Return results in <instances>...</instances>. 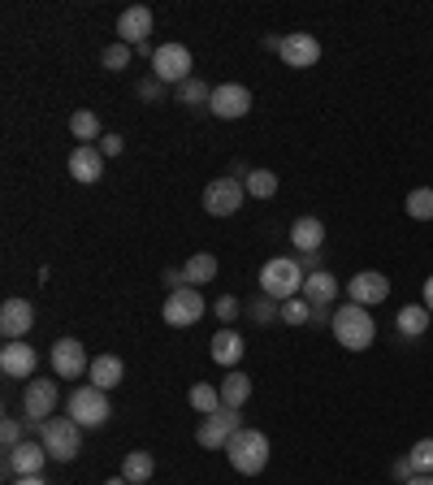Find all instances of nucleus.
<instances>
[{
  "mask_svg": "<svg viewBox=\"0 0 433 485\" xmlns=\"http://www.w3.org/2000/svg\"><path fill=\"white\" fill-rule=\"evenodd\" d=\"M282 317V308H278V300H269V295H260V300L251 303V321L256 325H269V321Z\"/></svg>",
  "mask_w": 433,
  "mask_h": 485,
  "instance_id": "obj_36",
  "label": "nucleus"
},
{
  "mask_svg": "<svg viewBox=\"0 0 433 485\" xmlns=\"http://www.w3.org/2000/svg\"><path fill=\"white\" fill-rule=\"evenodd\" d=\"M303 300L312 303V308H330V303L338 300V278L325 273V269H321V273H308V278H303Z\"/></svg>",
  "mask_w": 433,
  "mask_h": 485,
  "instance_id": "obj_22",
  "label": "nucleus"
},
{
  "mask_svg": "<svg viewBox=\"0 0 433 485\" xmlns=\"http://www.w3.org/2000/svg\"><path fill=\"white\" fill-rule=\"evenodd\" d=\"M100 66L104 69H126V66H131V44H121V39L109 44V48L100 52Z\"/></svg>",
  "mask_w": 433,
  "mask_h": 485,
  "instance_id": "obj_34",
  "label": "nucleus"
},
{
  "mask_svg": "<svg viewBox=\"0 0 433 485\" xmlns=\"http://www.w3.org/2000/svg\"><path fill=\"white\" fill-rule=\"evenodd\" d=\"M208 312V303H204L200 286H183V290H174V295H165V325H174V330H186V325H195V321Z\"/></svg>",
  "mask_w": 433,
  "mask_h": 485,
  "instance_id": "obj_8",
  "label": "nucleus"
},
{
  "mask_svg": "<svg viewBox=\"0 0 433 485\" xmlns=\"http://www.w3.org/2000/svg\"><path fill=\"white\" fill-rule=\"evenodd\" d=\"M407 459H412V469L417 472H433V438H420L417 447L407 451Z\"/></svg>",
  "mask_w": 433,
  "mask_h": 485,
  "instance_id": "obj_35",
  "label": "nucleus"
},
{
  "mask_svg": "<svg viewBox=\"0 0 433 485\" xmlns=\"http://www.w3.org/2000/svg\"><path fill=\"white\" fill-rule=\"evenodd\" d=\"M35 368H39V355H35V347H26V338H17V343H5V347H0V373H5V377L31 382Z\"/></svg>",
  "mask_w": 433,
  "mask_h": 485,
  "instance_id": "obj_15",
  "label": "nucleus"
},
{
  "mask_svg": "<svg viewBox=\"0 0 433 485\" xmlns=\"http://www.w3.org/2000/svg\"><path fill=\"white\" fill-rule=\"evenodd\" d=\"M152 472H156V459H152L148 451H131L126 459H121V477L131 485H148Z\"/></svg>",
  "mask_w": 433,
  "mask_h": 485,
  "instance_id": "obj_26",
  "label": "nucleus"
},
{
  "mask_svg": "<svg viewBox=\"0 0 433 485\" xmlns=\"http://www.w3.org/2000/svg\"><path fill=\"white\" fill-rule=\"evenodd\" d=\"M248 174H251L248 161H234V165H230V178H248Z\"/></svg>",
  "mask_w": 433,
  "mask_h": 485,
  "instance_id": "obj_45",
  "label": "nucleus"
},
{
  "mask_svg": "<svg viewBox=\"0 0 433 485\" xmlns=\"http://www.w3.org/2000/svg\"><path fill=\"white\" fill-rule=\"evenodd\" d=\"M57 382H44V377H31L26 382V390H22V407H26V420H35V425H44V420L57 412Z\"/></svg>",
  "mask_w": 433,
  "mask_h": 485,
  "instance_id": "obj_14",
  "label": "nucleus"
},
{
  "mask_svg": "<svg viewBox=\"0 0 433 485\" xmlns=\"http://www.w3.org/2000/svg\"><path fill=\"white\" fill-rule=\"evenodd\" d=\"M117 35H121V44H131V48L148 44V35H152V9L148 5H131L126 14L117 17Z\"/></svg>",
  "mask_w": 433,
  "mask_h": 485,
  "instance_id": "obj_19",
  "label": "nucleus"
},
{
  "mask_svg": "<svg viewBox=\"0 0 433 485\" xmlns=\"http://www.w3.org/2000/svg\"><path fill=\"white\" fill-rule=\"evenodd\" d=\"M226 455H230V469L243 472V477H260L269 469V438L260 429H238V434L226 442Z\"/></svg>",
  "mask_w": 433,
  "mask_h": 485,
  "instance_id": "obj_4",
  "label": "nucleus"
},
{
  "mask_svg": "<svg viewBox=\"0 0 433 485\" xmlns=\"http://www.w3.org/2000/svg\"><path fill=\"white\" fill-rule=\"evenodd\" d=\"M69 178H74V183H83V186L100 183V178H104V152L96 148V143L74 148V152H69Z\"/></svg>",
  "mask_w": 433,
  "mask_h": 485,
  "instance_id": "obj_18",
  "label": "nucleus"
},
{
  "mask_svg": "<svg viewBox=\"0 0 433 485\" xmlns=\"http://www.w3.org/2000/svg\"><path fill=\"white\" fill-rule=\"evenodd\" d=\"M403 485H433V472H417V477H407Z\"/></svg>",
  "mask_w": 433,
  "mask_h": 485,
  "instance_id": "obj_43",
  "label": "nucleus"
},
{
  "mask_svg": "<svg viewBox=\"0 0 433 485\" xmlns=\"http://www.w3.org/2000/svg\"><path fill=\"white\" fill-rule=\"evenodd\" d=\"M243 200H248V186L238 178H213L204 186V213L208 217H234L243 208Z\"/></svg>",
  "mask_w": 433,
  "mask_h": 485,
  "instance_id": "obj_7",
  "label": "nucleus"
},
{
  "mask_svg": "<svg viewBox=\"0 0 433 485\" xmlns=\"http://www.w3.org/2000/svg\"><path fill=\"white\" fill-rule=\"evenodd\" d=\"M152 79H161L165 87H183L186 79H195V61H191V48L183 44H165L152 57Z\"/></svg>",
  "mask_w": 433,
  "mask_h": 485,
  "instance_id": "obj_6",
  "label": "nucleus"
},
{
  "mask_svg": "<svg viewBox=\"0 0 433 485\" xmlns=\"http://www.w3.org/2000/svg\"><path fill=\"white\" fill-rule=\"evenodd\" d=\"M52 368H57V377H66V382H74V377H83V373H91V360H87V347L79 343V338H57L52 343Z\"/></svg>",
  "mask_w": 433,
  "mask_h": 485,
  "instance_id": "obj_12",
  "label": "nucleus"
},
{
  "mask_svg": "<svg viewBox=\"0 0 433 485\" xmlns=\"http://www.w3.org/2000/svg\"><path fill=\"white\" fill-rule=\"evenodd\" d=\"M104 485H131V481H126V477H109V481H104Z\"/></svg>",
  "mask_w": 433,
  "mask_h": 485,
  "instance_id": "obj_48",
  "label": "nucleus"
},
{
  "mask_svg": "<svg viewBox=\"0 0 433 485\" xmlns=\"http://www.w3.org/2000/svg\"><path fill=\"white\" fill-rule=\"evenodd\" d=\"M161 96H165V83H161V79H143V83H139V100H161Z\"/></svg>",
  "mask_w": 433,
  "mask_h": 485,
  "instance_id": "obj_39",
  "label": "nucleus"
},
{
  "mask_svg": "<svg viewBox=\"0 0 433 485\" xmlns=\"http://www.w3.org/2000/svg\"><path fill=\"white\" fill-rule=\"evenodd\" d=\"M39 442H44L48 459L69 464V459H79V451H83V425L69 416H48L39 425Z\"/></svg>",
  "mask_w": 433,
  "mask_h": 485,
  "instance_id": "obj_3",
  "label": "nucleus"
},
{
  "mask_svg": "<svg viewBox=\"0 0 433 485\" xmlns=\"http://www.w3.org/2000/svg\"><path fill=\"white\" fill-rule=\"evenodd\" d=\"M35 325V308L26 300H5L0 303V334L5 343H17V338H26Z\"/></svg>",
  "mask_w": 433,
  "mask_h": 485,
  "instance_id": "obj_17",
  "label": "nucleus"
},
{
  "mask_svg": "<svg viewBox=\"0 0 433 485\" xmlns=\"http://www.w3.org/2000/svg\"><path fill=\"white\" fill-rule=\"evenodd\" d=\"M96 148H100L104 156H121V148H126V143H121V134H104V139L96 143Z\"/></svg>",
  "mask_w": 433,
  "mask_h": 485,
  "instance_id": "obj_41",
  "label": "nucleus"
},
{
  "mask_svg": "<svg viewBox=\"0 0 433 485\" xmlns=\"http://www.w3.org/2000/svg\"><path fill=\"white\" fill-rule=\"evenodd\" d=\"M282 61L290 69H312L321 61V39L308 31H295V35H282Z\"/></svg>",
  "mask_w": 433,
  "mask_h": 485,
  "instance_id": "obj_16",
  "label": "nucleus"
},
{
  "mask_svg": "<svg viewBox=\"0 0 433 485\" xmlns=\"http://www.w3.org/2000/svg\"><path fill=\"white\" fill-rule=\"evenodd\" d=\"M208 109H213V118H221V121L248 118V113H251V91L243 83H221V87H213Z\"/></svg>",
  "mask_w": 433,
  "mask_h": 485,
  "instance_id": "obj_13",
  "label": "nucleus"
},
{
  "mask_svg": "<svg viewBox=\"0 0 433 485\" xmlns=\"http://www.w3.org/2000/svg\"><path fill=\"white\" fill-rule=\"evenodd\" d=\"M429 321H433V312L425 308V303H403L399 317H395V330H399L403 338H420L425 330H429Z\"/></svg>",
  "mask_w": 433,
  "mask_h": 485,
  "instance_id": "obj_23",
  "label": "nucleus"
},
{
  "mask_svg": "<svg viewBox=\"0 0 433 485\" xmlns=\"http://www.w3.org/2000/svg\"><path fill=\"white\" fill-rule=\"evenodd\" d=\"M208 347H213V360H216L221 368H238V360H243V352H248V343H243V334H238L234 325L216 330Z\"/></svg>",
  "mask_w": 433,
  "mask_h": 485,
  "instance_id": "obj_20",
  "label": "nucleus"
},
{
  "mask_svg": "<svg viewBox=\"0 0 433 485\" xmlns=\"http://www.w3.org/2000/svg\"><path fill=\"white\" fill-rule=\"evenodd\" d=\"M265 52H278V57H282V39H278V35H265Z\"/></svg>",
  "mask_w": 433,
  "mask_h": 485,
  "instance_id": "obj_44",
  "label": "nucleus"
},
{
  "mask_svg": "<svg viewBox=\"0 0 433 485\" xmlns=\"http://www.w3.org/2000/svg\"><path fill=\"white\" fill-rule=\"evenodd\" d=\"M395 481H407V477H417V469H412V459H395Z\"/></svg>",
  "mask_w": 433,
  "mask_h": 485,
  "instance_id": "obj_42",
  "label": "nucleus"
},
{
  "mask_svg": "<svg viewBox=\"0 0 433 485\" xmlns=\"http://www.w3.org/2000/svg\"><path fill=\"white\" fill-rule=\"evenodd\" d=\"M174 96H178V104H191V109H200V104L213 100V87H208L200 74H195V79H186L183 87H174Z\"/></svg>",
  "mask_w": 433,
  "mask_h": 485,
  "instance_id": "obj_32",
  "label": "nucleus"
},
{
  "mask_svg": "<svg viewBox=\"0 0 433 485\" xmlns=\"http://www.w3.org/2000/svg\"><path fill=\"white\" fill-rule=\"evenodd\" d=\"M425 308H429V312H433V273H429V278H425Z\"/></svg>",
  "mask_w": 433,
  "mask_h": 485,
  "instance_id": "obj_46",
  "label": "nucleus"
},
{
  "mask_svg": "<svg viewBox=\"0 0 433 485\" xmlns=\"http://www.w3.org/2000/svg\"><path fill=\"white\" fill-rule=\"evenodd\" d=\"M282 321H286V325H308V321H312V303L303 300V295L286 300L282 303Z\"/></svg>",
  "mask_w": 433,
  "mask_h": 485,
  "instance_id": "obj_33",
  "label": "nucleus"
},
{
  "mask_svg": "<svg viewBox=\"0 0 433 485\" xmlns=\"http://www.w3.org/2000/svg\"><path fill=\"white\" fill-rule=\"evenodd\" d=\"M69 134L79 139V148H87V143H96V139H104V134H100V118H96L91 109H79V113L69 118Z\"/></svg>",
  "mask_w": 433,
  "mask_h": 485,
  "instance_id": "obj_28",
  "label": "nucleus"
},
{
  "mask_svg": "<svg viewBox=\"0 0 433 485\" xmlns=\"http://www.w3.org/2000/svg\"><path fill=\"white\" fill-rule=\"evenodd\" d=\"M66 416L79 420L83 429H100V425H109V416H113V407H109V390H100V385H79L74 395L66 399Z\"/></svg>",
  "mask_w": 433,
  "mask_h": 485,
  "instance_id": "obj_5",
  "label": "nucleus"
},
{
  "mask_svg": "<svg viewBox=\"0 0 433 485\" xmlns=\"http://www.w3.org/2000/svg\"><path fill=\"white\" fill-rule=\"evenodd\" d=\"M243 429V416L234 412V407H221L213 416L200 420V429H195V442H200L204 451H226V442Z\"/></svg>",
  "mask_w": 433,
  "mask_h": 485,
  "instance_id": "obj_9",
  "label": "nucleus"
},
{
  "mask_svg": "<svg viewBox=\"0 0 433 485\" xmlns=\"http://www.w3.org/2000/svg\"><path fill=\"white\" fill-rule=\"evenodd\" d=\"M347 300L360 303V308H377V303L390 300V278L377 269H360L355 278H347Z\"/></svg>",
  "mask_w": 433,
  "mask_h": 485,
  "instance_id": "obj_11",
  "label": "nucleus"
},
{
  "mask_svg": "<svg viewBox=\"0 0 433 485\" xmlns=\"http://www.w3.org/2000/svg\"><path fill=\"white\" fill-rule=\"evenodd\" d=\"M186 286H204V282H213L216 278V256L213 251H195L191 260H186Z\"/></svg>",
  "mask_w": 433,
  "mask_h": 485,
  "instance_id": "obj_29",
  "label": "nucleus"
},
{
  "mask_svg": "<svg viewBox=\"0 0 433 485\" xmlns=\"http://www.w3.org/2000/svg\"><path fill=\"white\" fill-rule=\"evenodd\" d=\"M0 442H5V451L17 447V442H26V429H22V420L17 416H5L0 420Z\"/></svg>",
  "mask_w": 433,
  "mask_h": 485,
  "instance_id": "obj_37",
  "label": "nucleus"
},
{
  "mask_svg": "<svg viewBox=\"0 0 433 485\" xmlns=\"http://www.w3.org/2000/svg\"><path fill=\"white\" fill-rule=\"evenodd\" d=\"M303 265L295 260V256H273V260H265V269H260V290H265L269 300H295V295H303Z\"/></svg>",
  "mask_w": 433,
  "mask_h": 485,
  "instance_id": "obj_2",
  "label": "nucleus"
},
{
  "mask_svg": "<svg viewBox=\"0 0 433 485\" xmlns=\"http://www.w3.org/2000/svg\"><path fill=\"white\" fill-rule=\"evenodd\" d=\"M186 403L200 412V416H213V412H221V385H208V382H195L191 390H186Z\"/></svg>",
  "mask_w": 433,
  "mask_h": 485,
  "instance_id": "obj_27",
  "label": "nucleus"
},
{
  "mask_svg": "<svg viewBox=\"0 0 433 485\" xmlns=\"http://www.w3.org/2000/svg\"><path fill=\"white\" fill-rule=\"evenodd\" d=\"M248 399H251V377L238 373V368H230L226 382H221V407H234V412H238Z\"/></svg>",
  "mask_w": 433,
  "mask_h": 485,
  "instance_id": "obj_24",
  "label": "nucleus"
},
{
  "mask_svg": "<svg viewBox=\"0 0 433 485\" xmlns=\"http://www.w3.org/2000/svg\"><path fill=\"white\" fill-rule=\"evenodd\" d=\"M14 485H48L44 477H14Z\"/></svg>",
  "mask_w": 433,
  "mask_h": 485,
  "instance_id": "obj_47",
  "label": "nucleus"
},
{
  "mask_svg": "<svg viewBox=\"0 0 433 485\" xmlns=\"http://www.w3.org/2000/svg\"><path fill=\"white\" fill-rule=\"evenodd\" d=\"M44 464H48V451H44L39 438H26V442L5 451V477H39Z\"/></svg>",
  "mask_w": 433,
  "mask_h": 485,
  "instance_id": "obj_10",
  "label": "nucleus"
},
{
  "mask_svg": "<svg viewBox=\"0 0 433 485\" xmlns=\"http://www.w3.org/2000/svg\"><path fill=\"white\" fill-rule=\"evenodd\" d=\"M216 317L226 321V325H230L234 317H238V300H234V295H221V300H216V308H213Z\"/></svg>",
  "mask_w": 433,
  "mask_h": 485,
  "instance_id": "obj_38",
  "label": "nucleus"
},
{
  "mask_svg": "<svg viewBox=\"0 0 433 485\" xmlns=\"http://www.w3.org/2000/svg\"><path fill=\"white\" fill-rule=\"evenodd\" d=\"M243 186H248L251 200H273V195H278V174H273V169H251Z\"/></svg>",
  "mask_w": 433,
  "mask_h": 485,
  "instance_id": "obj_30",
  "label": "nucleus"
},
{
  "mask_svg": "<svg viewBox=\"0 0 433 485\" xmlns=\"http://www.w3.org/2000/svg\"><path fill=\"white\" fill-rule=\"evenodd\" d=\"M321 243H325V221L295 217V226H290V248L300 251V256H312V251H321Z\"/></svg>",
  "mask_w": 433,
  "mask_h": 485,
  "instance_id": "obj_21",
  "label": "nucleus"
},
{
  "mask_svg": "<svg viewBox=\"0 0 433 485\" xmlns=\"http://www.w3.org/2000/svg\"><path fill=\"white\" fill-rule=\"evenodd\" d=\"M161 282H165V290L174 295V290H183V286H186V273H183V269H165V273H161Z\"/></svg>",
  "mask_w": 433,
  "mask_h": 485,
  "instance_id": "obj_40",
  "label": "nucleus"
},
{
  "mask_svg": "<svg viewBox=\"0 0 433 485\" xmlns=\"http://www.w3.org/2000/svg\"><path fill=\"white\" fill-rule=\"evenodd\" d=\"M121 373H126V364L117 355H96L87 377H91V385H100V390H113V385H121Z\"/></svg>",
  "mask_w": 433,
  "mask_h": 485,
  "instance_id": "obj_25",
  "label": "nucleus"
},
{
  "mask_svg": "<svg viewBox=\"0 0 433 485\" xmlns=\"http://www.w3.org/2000/svg\"><path fill=\"white\" fill-rule=\"evenodd\" d=\"M330 330H333V338H338V347H347V352H368L373 338H377V321H373L368 308H360V303L347 300L330 317Z\"/></svg>",
  "mask_w": 433,
  "mask_h": 485,
  "instance_id": "obj_1",
  "label": "nucleus"
},
{
  "mask_svg": "<svg viewBox=\"0 0 433 485\" xmlns=\"http://www.w3.org/2000/svg\"><path fill=\"white\" fill-rule=\"evenodd\" d=\"M403 208H407V217H412V221H433V186H417V191H407Z\"/></svg>",
  "mask_w": 433,
  "mask_h": 485,
  "instance_id": "obj_31",
  "label": "nucleus"
}]
</instances>
